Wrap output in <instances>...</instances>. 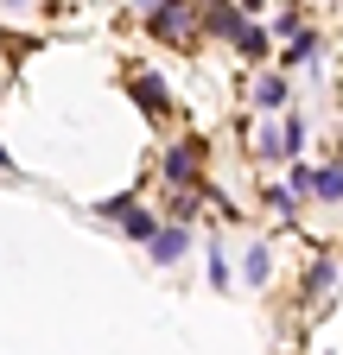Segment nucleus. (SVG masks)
I'll return each instance as SVG.
<instances>
[{"instance_id":"1","label":"nucleus","mask_w":343,"mask_h":355,"mask_svg":"<svg viewBox=\"0 0 343 355\" xmlns=\"http://www.w3.org/2000/svg\"><path fill=\"white\" fill-rule=\"evenodd\" d=\"M102 216H115V222H121V229H127V235H140V241H153V235H159V222H153L147 209H134V203H127V197H115V203H102Z\"/></svg>"},{"instance_id":"2","label":"nucleus","mask_w":343,"mask_h":355,"mask_svg":"<svg viewBox=\"0 0 343 355\" xmlns=\"http://www.w3.org/2000/svg\"><path fill=\"white\" fill-rule=\"evenodd\" d=\"M147 248H153V260H159V266H172V260H178V254L191 248V235H185V229H159Z\"/></svg>"},{"instance_id":"3","label":"nucleus","mask_w":343,"mask_h":355,"mask_svg":"<svg viewBox=\"0 0 343 355\" xmlns=\"http://www.w3.org/2000/svg\"><path fill=\"white\" fill-rule=\"evenodd\" d=\"M254 108H261V114L286 108V76H261V83H254Z\"/></svg>"},{"instance_id":"4","label":"nucleus","mask_w":343,"mask_h":355,"mask_svg":"<svg viewBox=\"0 0 343 355\" xmlns=\"http://www.w3.org/2000/svg\"><path fill=\"white\" fill-rule=\"evenodd\" d=\"M312 191L337 203V197H343V165H324V171H312Z\"/></svg>"},{"instance_id":"5","label":"nucleus","mask_w":343,"mask_h":355,"mask_svg":"<svg viewBox=\"0 0 343 355\" xmlns=\"http://www.w3.org/2000/svg\"><path fill=\"white\" fill-rule=\"evenodd\" d=\"M235 44L248 58H267V32H254V26H235Z\"/></svg>"},{"instance_id":"6","label":"nucleus","mask_w":343,"mask_h":355,"mask_svg":"<svg viewBox=\"0 0 343 355\" xmlns=\"http://www.w3.org/2000/svg\"><path fill=\"white\" fill-rule=\"evenodd\" d=\"M197 171V159H191V146H178V153H172L165 159V178H178V184H185V178Z\"/></svg>"},{"instance_id":"7","label":"nucleus","mask_w":343,"mask_h":355,"mask_svg":"<svg viewBox=\"0 0 343 355\" xmlns=\"http://www.w3.org/2000/svg\"><path fill=\"white\" fill-rule=\"evenodd\" d=\"M318 58V38L306 32V38H292V51H286V64H312Z\"/></svg>"},{"instance_id":"8","label":"nucleus","mask_w":343,"mask_h":355,"mask_svg":"<svg viewBox=\"0 0 343 355\" xmlns=\"http://www.w3.org/2000/svg\"><path fill=\"white\" fill-rule=\"evenodd\" d=\"M248 279H267V248H248Z\"/></svg>"},{"instance_id":"9","label":"nucleus","mask_w":343,"mask_h":355,"mask_svg":"<svg viewBox=\"0 0 343 355\" xmlns=\"http://www.w3.org/2000/svg\"><path fill=\"white\" fill-rule=\"evenodd\" d=\"M134 89H140V102H147V108H165V102H159V83H153V76H140Z\"/></svg>"},{"instance_id":"10","label":"nucleus","mask_w":343,"mask_h":355,"mask_svg":"<svg viewBox=\"0 0 343 355\" xmlns=\"http://www.w3.org/2000/svg\"><path fill=\"white\" fill-rule=\"evenodd\" d=\"M140 7H159V0H140Z\"/></svg>"},{"instance_id":"11","label":"nucleus","mask_w":343,"mask_h":355,"mask_svg":"<svg viewBox=\"0 0 343 355\" xmlns=\"http://www.w3.org/2000/svg\"><path fill=\"white\" fill-rule=\"evenodd\" d=\"M0 171H7V153H0Z\"/></svg>"},{"instance_id":"12","label":"nucleus","mask_w":343,"mask_h":355,"mask_svg":"<svg viewBox=\"0 0 343 355\" xmlns=\"http://www.w3.org/2000/svg\"><path fill=\"white\" fill-rule=\"evenodd\" d=\"M13 7H19V0H13Z\"/></svg>"}]
</instances>
